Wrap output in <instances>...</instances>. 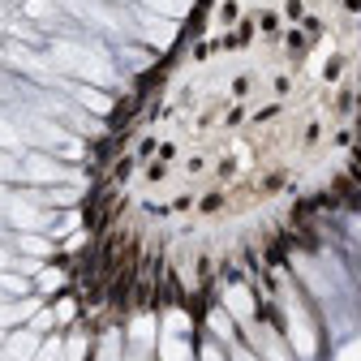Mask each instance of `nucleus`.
I'll use <instances>...</instances> for the list:
<instances>
[{
  "mask_svg": "<svg viewBox=\"0 0 361 361\" xmlns=\"http://www.w3.org/2000/svg\"><path fill=\"white\" fill-rule=\"evenodd\" d=\"M48 61L61 78L69 82H86V86H112L116 82V69H112V56L90 43L86 35H65V39H52L48 48Z\"/></svg>",
  "mask_w": 361,
  "mask_h": 361,
  "instance_id": "nucleus-1",
  "label": "nucleus"
},
{
  "mask_svg": "<svg viewBox=\"0 0 361 361\" xmlns=\"http://www.w3.org/2000/svg\"><path fill=\"white\" fill-rule=\"evenodd\" d=\"M61 5L82 18L86 26H95L112 39H133V13L129 9H112V5H99V0H61Z\"/></svg>",
  "mask_w": 361,
  "mask_h": 361,
  "instance_id": "nucleus-2",
  "label": "nucleus"
},
{
  "mask_svg": "<svg viewBox=\"0 0 361 361\" xmlns=\"http://www.w3.org/2000/svg\"><path fill=\"white\" fill-rule=\"evenodd\" d=\"M284 314H288V344L297 357H314L319 353V336H314V323H310V314L301 305V297L288 288L284 293Z\"/></svg>",
  "mask_w": 361,
  "mask_h": 361,
  "instance_id": "nucleus-3",
  "label": "nucleus"
},
{
  "mask_svg": "<svg viewBox=\"0 0 361 361\" xmlns=\"http://www.w3.org/2000/svg\"><path fill=\"white\" fill-rule=\"evenodd\" d=\"M133 13V39H147V48H168V43L176 39V22L164 18V13H151V9H129Z\"/></svg>",
  "mask_w": 361,
  "mask_h": 361,
  "instance_id": "nucleus-4",
  "label": "nucleus"
},
{
  "mask_svg": "<svg viewBox=\"0 0 361 361\" xmlns=\"http://www.w3.org/2000/svg\"><path fill=\"white\" fill-rule=\"evenodd\" d=\"M22 180H30V185H61V180H69V168L56 164L48 151H30L22 159Z\"/></svg>",
  "mask_w": 361,
  "mask_h": 361,
  "instance_id": "nucleus-5",
  "label": "nucleus"
},
{
  "mask_svg": "<svg viewBox=\"0 0 361 361\" xmlns=\"http://www.w3.org/2000/svg\"><path fill=\"white\" fill-rule=\"evenodd\" d=\"M39 348H43V336L35 327H13L5 336V344H0V357H5V361H35Z\"/></svg>",
  "mask_w": 361,
  "mask_h": 361,
  "instance_id": "nucleus-6",
  "label": "nucleus"
},
{
  "mask_svg": "<svg viewBox=\"0 0 361 361\" xmlns=\"http://www.w3.org/2000/svg\"><path fill=\"white\" fill-rule=\"evenodd\" d=\"M245 327H250V344H254V353L262 361H293L284 340L276 336V327H267V323H245Z\"/></svg>",
  "mask_w": 361,
  "mask_h": 361,
  "instance_id": "nucleus-7",
  "label": "nucleus"
},
{
  "mask_svg": "<svg viewBox=\"0 0 361 361\" xmlns=\"http://www.w3.org/2000/svg\"><path fill=\"white\" fill-rule=\"evenodd\" d=\"M5 215H9L13 228H43V224H48V215L35 207V198H22V194H9Z\"/></svg>",
  "mask_w": 361,
  "mask_h": 361,
  "instance_id": "nucleus-8",
  "label": "nucleus"
},
{
  "mask_svg": "<svg viewBox=\"0 0 361 361\" xmlns=\"http://www.w3.org/2000/svg\"><path fill=\"white\" fill-rule=\"evenodd\" d=\"M155 327L159 323L151 319V314H142V319L129 323V348H133V357H151V348L159 344V331Z\"/></svg>",
  "mask_w": 361,
  "mask_h": 361,
  "instance_id": "nucleus-9",
  "label": "nucleus"
},
{
  "mask_svg": "<svg viewBox=\"0 0 361 361\" xmlns=\"http://www.w3.org/2000/svg\"><path fill=\"white\" fill-rule=\"evenodd\" d=\"M30 314H39V297H22V301H0V331L22 327Z\"/></svg>",
  "mask_w": 361,
  "mask_h": 361,
  "instance_id": "nucleus-10",
  "label": "nucleus"
},
{
  "mask_svg": "<svg viewBox=\"0 0 361 361\" xmlns=\"http://www.w3.org/2000/svg\"><path fill=\"white\" fill-rule=\"evenodd\" d=\"M22 297H30V280L18 271H0V301H22Z\"/></svg>",
  "mask_w": 361,
  "mask_h": 361,
  "instance_id": "nucleus-11",
  "label": "nucleus"
},
{
  "mask_svg": "<svg viewBox=\"0 0 361 361\" xmlns=\"http://www.w3.org/2000/svg\"><path fill=\"white\" fill-rule=\"evenodd\" d=\"M224 305H228V314H233V319H241V323H254V301H250V293H245V288H228Z\"/></svg>",
  "mask_w": 361,
  "mask_h": 361,
  "instance_id": "nucleus-12",
  "label": "nucleus"
},
{
  "mask_svg": "<svg viewBox=\"0 0 361 361\" xmlns=\"http://www.w3.org/2000/svg\"><path fill=\"white\" fill-rule=\"evenodd\" d=\"M142 9H151V13H164V18H180L190 9V0H138Z\"/></svg>",
  "mask_w": 361,
  "mask_h": 361,
  "instance_id": "nucleus-13",
  "label": "nucleus"
},
{
  "mask_svg": "<svg viewBox=\"0 0 361 361\" xmlns=\"http://www.w3.org/2000/svg\"><path fill=\"white\" fill-rule=\"evenodd\" d=\"M121 61H129L125 69H133V73H142V69L151 65V48H121Z\"/></svg>",
  "mask_w": 361,
  "mask_h": 361,
  "instance_id": "nucleus-14",
  "label": "nucleus"
},
{
  "mask_svg": "<svg viewBox=\"0 0 361 361\" xmlns=\"http://www.w3.org/2000/svg\"><path fill=\"white\" fill-rule=\"evenodd\" d=\"M211 331H215L224 344H233V340H237V331H233V319H228L224 310H215V314H211Z\"/></svg>",
  "mask_w": 361,
  "mask_h": 361,
  "instance_id": "nucleus-15",
  "label": "nucleus"
},
{
  "mask_svg": "<svg viewBox=\"0 0 361 361\" xmlns=\"http://www.w3.org/2000/svg\"><path fill=\"white\" fill-rule=\"evenodd\" d=\"M22 142V133H18V125L5 116V112H0V151H13Z\"/></svg>",
  "mask_w": 361,
  "mask_h": 361,
  "instance_id": "nucleus-16",
  "label": "nucleus"
},
{
  "mask_svg": "<svg viewBox=\"0 0 361 361\" xmlns=\"http://www.w3.org/2000/svg\"><path fill=\"white\" fill-rule=\"evenodd\" d=\"M18 250H22V254H35V258L52 254V245H48V241H43V237H30V233H22V237H18Z\"/></svg>",
  "mask_w": 361,
  "mask_h": 361,
  "instance_id": "nucleus-17",
  "label": "nucleus"
},
{
  "mask_svg": "<svg viewBox=\"0 0 361 361\" xmlns=\"http://www.w3.org/2000/svg\"><path fill=\"white\" fill-rule=\"evenodd\" d=\"M0 180H22V159H13L9 151H0Z\"/></svg>",
  "mask_w": 361,
  "mask_h": 361,
  "instance_id": "nucleus-18",
  "label": "nucleus"
},
{
  "mask_svg": "<svg viewBox=\"0 0 361 361\" xmlns=\"http://www.w3.org/2000/svg\"><path fill=\"white\" fill-rule=\"evenodd\" d=\"M35 361H65V353H61V340H43V348L35 353Z\"/></svg>",
  "mask_w": 361,
  "mask_h": 361,
  "instance_id": "nucleus-19",
  "label": "nucleus"
},
{
  "mask_svg": "<svg viewBox=\"0 0 361 361\" xmlns=\"http://www.w3.org/2000/svg\"><path fill=\"white\" fill-rule=\"evenodd\" d=\"M99 361H125V357H121V340H116V336H108V340H104Z\"/></svg>",
  "mask_w": 361,
  "mask_h": 361,
  "instance_id": "nucleus-20",
  "label": "nucleus"
},
{
  "mask_svg": "<svg viewBox=\"0 0 361 361\" xmlns=\"http://www.w3.org/2000/svg\"><path fill=\"white\" fill-rule=\"evenodd\" d=\"M198 361H228V357H224V348H219L215 340H207V344L198 348Z\"/></svg>",
  "mask_w": 361,
  "mask_h": 361,
  "instance_id": "nucleus-21",
  "label": "nucleus"
},
{
  "mask_svg": "<svg viewBox=\"0 0 361 361\" xmlns=\"http://www.w3.org/2000/svg\"><path fill=\"white\" fill-rule=\"evenodd\" d=\"M228 348H233V361H262V357H258V353H250V348H241V344H237V340H233V344H228Z\"/></svg>",
  "mask_w": 361,
  "mask_h": 361,
  "instance_id": "nucleus-22",
  "label": "nucleus"
},
{
  "mask_svg": "<svg viewBox=\"0 0 361 361\" xmlns=\"http://www.w3.org/2000/svg\"><path fill=\"white\" fill-rule=\"evenodd\" d=\"M9 267H13V254H9L5 245H0V271H9Z\"/></svg>",
  "mask_w": 361,
  "mask_h": 361,
  "instance_id": "nucleus-23",
  "label": "nucleus"
},
{
  "mask_svg": "<svg viewBox=\"0 0 361 361\" xmlns=\"http://www.w3.org/2000/svg\"><path fill=\"white\" fill-rule=\"evenodd\" d=\"M125 361H151V357H133V353H129V357H125Z\"/></svg>",
  "mask_w": 361,
  "mask_h": 361,
  "instance_id": "nucleus-24",
  "label": "nucleus"
},
{
  "mask_svg": "<svg viewBox=\"0 0 361 361\" xmlns=\"http://www.w3.org/2000/svg\"><path fill=\"white\" fill-rule=\"evenodd\" d=\"M5 202H9V194H5V190H0V207H5Z\"/></svg>",
  "mask_w": 361,
  "mask_h": 361,
  "instance_id": "nucleus-25",
  "label": "nucleus"
},
{
  "mask_svg": "<svg viewBox=\"0 0 361 361\" xmlns=\"http://www.w3.org/2000/svg\"><path fill=\"white\" fill-rule=\"evenodd\" d=\"M99 5H112V0H99Z\"/></svg>",
  "mask_w": 361,
  "mask_h": 361,
  "instance_id": "nucleus-26",
  "label": "nucleus"
},
{
  "mask_svg": "<svg viewBox=\"0 0 361 361\" xmlns=\"http://www.w3.org/2000/svg\"><path fill=\"white\" fill-rule=\"evenodd\" d=\"M0 361H5V357H0Z\"/></svg>",
  "mask_w": 361,
  "mask_h": 361,
  "instance_id": "nucleus-27",
  "label": "nucleus"
}]
</instances>
